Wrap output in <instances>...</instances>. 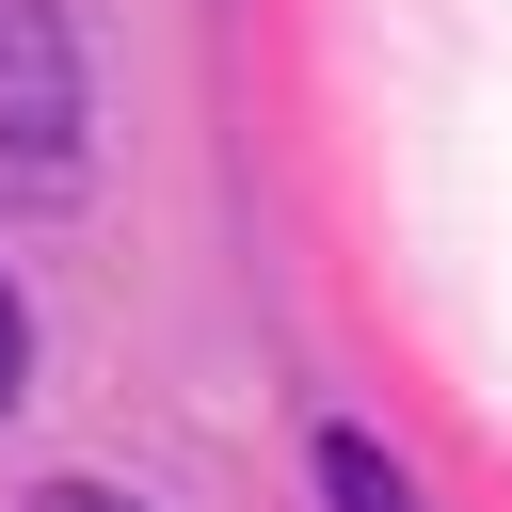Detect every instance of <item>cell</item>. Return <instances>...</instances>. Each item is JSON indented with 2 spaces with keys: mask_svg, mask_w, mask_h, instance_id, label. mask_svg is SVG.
Instances as JSON below:
<instances>
[{
  "mask_svg": "<svg viewBox=\"0 0 512 512\" xmlns=\"http://www.w3.org/2000/svg\"><path fill=\"white\" fill-rule=\"evenodd\" d=\"M80 160H96V48L64 0H0V192L64 208Z\"/></svg>",
  "mask_w": 512,
  "mask_h": 512,
  "instance_id": "cell-1",
  "label": "cell"
},
{
  "mask_svg": "<svg viewBox=\"0 0 512 512\" xmlns=\"http://www.w3.org/2000/svg\"><path fill=\"white\" fill-rule=\"evenodd\" d=\"M304 496H320V512H432V496H416V464H400L384 432H352V416H320V432H304Z\"/></svg>",
  "mask_w": 512,
  "mask_h": 512,
  "instance_id": "cell-2",
  "label": "cell"
},
{
  "mask_svg": "<svg viewBox=\"0 0 512 512\" xmlns=\"http://www.w3.org/2000/svg\"><path fill=\"white\" fill-rule=\"evenodd\" d=\"M16 512H160V496H128V480H48V496H16Z\"/></svg>",
  "mask_w": 512,
  "mask_h": 512,
  "instance_id": "cell-3",
  "label": "cell"
},
{
  "mask_svg": "<svg viewBox=\"0 0 512 512\" xmlns=\"http://www.w3.org/2000/svg\"><path fill=\"white\" fill-rule=\"evenodd\" d=\"M16 384H32V320H16V272H0V416H16Z\"/></svg>",
  "mask_w": 512,
  "mask_h": 512,
  "instance_id": "cell-4",
  "label": "cell"
}]
</instances>
